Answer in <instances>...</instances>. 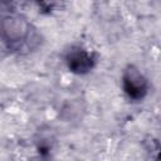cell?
Returning a JSON list of instances; mask_svg holds the SVG:
<instances>
[{
	"label": "cell",
	"mask_w": 161,
	"mask_h": 161,
	"mask_svg": "<svg viewBox=\"0 0 161 161\" xmlns=\"http://www.w3.org/2000/svg\"><path fill=\"white\" fill-rule=\"evenodd\" d=\"M122 89L130 99L141 101L148 93V80L137 67L130 64L122 74Z\"/></svg>",
	"instance_id": "2"
},
{
	"label": "cell",
	"mask_w": 161,
	"mask_h": 161,
	"mask_svg": "<svg viewBox=\"0 0 161 161\" xmlns=\"http://www.w3.org/2000/svg\"><path fill=\"white\" fill-rule=\"evenodd\" d=\"M0 39L10 50L19 53L33 50L40 42L31 23L16 13L0 15Z\"/></svg>",
	"instance_id": "1"
},
{
	"label": "cell",
	"mask_w": 161,
	"mask_h": 161,
	"mask_svg": "<svg viewBox=\"0 0 161 161\" xmlns=\"http://www.w3.org/2000/svg\"><path fill=\"white\" fill-rule=\"evenodd\" d=\"M96 62V54L79 45L72 47L65 54V64L68 69L75 74H86L91 72L94 68Z\"/></svg>",
	"instance_id": "3"
}]
</instances>
